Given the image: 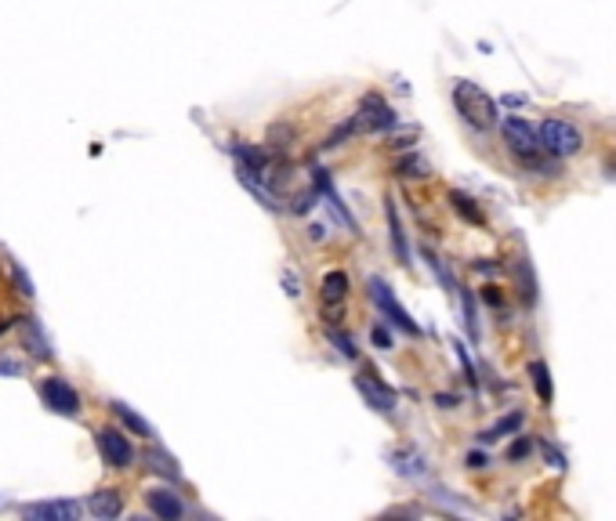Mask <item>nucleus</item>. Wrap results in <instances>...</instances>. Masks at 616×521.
<instances>
[{
    "label": "nucleus",
    "mask_w": 616,
    "mask_h": 521,
    "mask_svg": "<svg viewBox=\"0 0 616 521\" xmlns=\"http://www.w3.org/2000/svg\"><path fill=\"white\" fill-rule=\"evenodd\" d=\"M453 105H457V112L465 116L472 127H479V131L497 127V116H500L497 102L479 84H472V80H457V84H453Z\"/></svg>",
    "instance_id": "1"
},
{
    "label": "nucleus",
    "mask_w": 616,
    "mask_h": 521,
    "mask_svg": "<svg viewBox=\"0 0 616 521\" xmlns=\"http://www.w3.org/2000/svg\"><path fill=\"white\" fill-rule=\"evenodd\" d=\"M500 131H504V138H508L512 152L522 159V164H529V167H536V171H548L544 156H541V152H548V149H544V142H541V131H533L522 116H508V119H500Z\"/></svg>",
    "instance_id": "2"
},
{
    "label": "nucleus",
    "mask_w": 616,
    "mask_h": 521,
    "mask_svg": "<svg viewBox=\"0 0 616 521\" xmlns=\"http://www.w3.org/2000/svg\"><path fill=\"white\" fill-rule=\"evenodd\" d=\"M352 131L359 134H373V131H392L396 127V112L389 109V102H384L381 95H366L352 116Z\"/></svg>",
    "instance_id": "3"
},
{
    "label": "nucleus",
    "mask_w": 616,
    "mask_h": 521,
    "mask_svg": "<svg viewBox=\"0 0 616 521\" xmlns=\"http://www.w3.org/2000/svg\"><path fill=\"white\" fill-rule=\"evenodd\" d=\"M541 142H544V149L551 156H573L576 149L584 145L581 131H576L569 119H558V116H551V119H544V124H541Z\"/></svg>",
    "instance_id": "4"
},
{
    "label": "nucleus",
    "mask_w": 616,
    "mask_h": 521,
    "mask_svg": "<svg viewBox=\"0 0 616 521\" xmlns=\"http://www.w3.org/2000/svg\"><path fill=\"white\" fill-rule=\"evenodd\" d=\"M370 297H373V304H377V308H381L384 315H389V318H392V323H396L399 330H406V333H417V323H413V318H410V315H406V311L399 308V301L392 297V287L384 283V279H377V275L370 279Z\"/></svg>",
    "instance_id": "5"
},
{
    "label": "nucleus",
    "mask_w": 616,
    "mask_h": 521,
    "mask_svg": "<svg viewBox=\"0 0 616 521\" xmlns=\"http://www.w3.org/2000/svg\"><path fill=\"white\" fill-rule=\"evenodd\" d=\"M356 387L363 391V398L370 402V410H377V413H392V410H396V391L384 387L370 370H363V373L356 377Z\"/></svg>",
    "instance_id": "6"
},
{
    "label": "nucleus",
    "mask_w": 616,
    "mask_h": 521,
    "mask_svg": "<svg viewBox=\"0 0 616 521\" xmlns=\"http://www.w3.org/2000/svg\"><path fill=\"white\" fill-rule=\"evenodd\" d=\"M44 402H48L55 413H62V417L81 413V395H76L62 377H51V380L44 384Z\"/></svg>",
    "instance_id": "7"
},
{
    "label": "nucleus",
    "mask_w": 616,
    "mask_h": 521,
    "mask_svg": "<svg viewBox=\"0 0 616 521\" xmlns=\"http://www.w3.org/2000/svg\"><path fill=\"white\" fill-rule=\"evenodd\" d=\"M98 453H102L105 464H112V467H127V464H131V442H127L120 431H112V427H102V431H98Z\"/></svg>",
    "instance_id": "8"
},
{
    "label": "nucleus",
    "mask_w": 616,
    "mask_h": 521,
    "mask_svg": "<svg viewBox=\"0 0 616 521\" xmlns=\"http://www.w3.org/2000/svg\"><path fill=\"white\" fill-rule=\"evenodd\" d=\"M145 500H149V510L157 514V517L174 521V517H181V514H185L181 500H178L174 493H167V489H152V493H145Z\"/></svg>",
    "instance_id": "9"
},
{
    "label": "nucleus",
    "mask_w": 616,
    "mask_h": 521,
    "mask_svg": "<svg viewBox=\"0 0 616 521\" xmlns=\"http://www.w3.org/2000/svg\"><path fill=\"white\" fill-rule=\"evenodd\" d=\"M29 517H55V521H73L76 514H81V503L73 500H51V503H33L26 507Z\"/></svg>",
    "instance_id": "10"
},
{
    "label": "nucleus",
    "mask_w": 616,
    "mask_h": 521,
    "mask_svg": "<svg viewBox=\"0 0 616 521\" xmlns=\"http://www.w3.org/2000/svg\"><path fill=\"white\" fill-rule=\"evenodd\" d=\"M344 294H349V275H344V272H330L323 279V301L327 304H341Z\"/></svg>",
    "instance_id": "11"
},
{
    "label": "nucleus",
    "mask_w": 616,
    "mask_h": 521,
    "mask_svg": "<svg viewBox=\"0 0 616 521\" xmlns=\"http://www.w3.org/2000/svg\"><path fill=\"white\" fill-rule=\"evenodd\" d=\"M91 514H95V517H117V514H120V496L109 493V489H105V493H95V496H91Z\"/></svg>",
    "instance_id": "12"
},
{
    "label": "nucleus",
    "mask_w": 616,
    "mask_h": 521,
    "mask_svg": "<svg viewBox=\"0 0 616 521\" xmlns=\"http://www.w3.org/2000/svg\"><path fill=\"white\" fill-rule=\"evenodd\" d=\"M529 377H533L536 395H541V402H551V380H548V366H544V363H529Z\"/></svg>",
    "instance_id": "13"
},
{
    "label": "nucleus",
    "mask_w": 616,
    "mask_h": 521,
    "mask_svg": "<svg viewBox=\"0 0 616 521\" xmlns=\"http://www.w3.org/2000/svg\"><path fill=\"white\" fill-rule=\"evenodd\" d=\"M112 410H117V417H120V420H124V424H127L135 434H142V438H149V434H152V427H149V424H145L138 413H131L124 402H112Z\"/></svg>",
    "instance_id": "14"
},
{
    "label": "nucleus",
    "mask_w": 616,
    "mask_h": 521,
    "mask_svg": "<svg viewBox=\"0 0 616 521\" xmlns=\"http://www.w3.org/2000/svg\"><path fill=\"white\" fill-rule=\"evenodd\" d=\"M389 225H392V243H396V254L406 261L410 254H406V239H403V225H399V214H396V207L389 203Z\"/></svg>",
    "instance_id": "15"
},
{
    "label": "nucleus",
    "mask_w": 616,
    "mask_h": 521,
    "mask_svg": "<svg viewBox=\"0 0 616 521\" xmlns=\"http://www.w3.org/2000/svg\"><path fill=\"white\" fill-rule=\"evenodd\" d=\"M450 199H453V207H457L460 214H465V218H472L475 225H482V214H479V207L472 203L468 195H460V192H450Z\"/></svg>",
    "instance_id": "16"
},
{
    "label": "nucleus",
    "mask_w": 616,
    "mask_h": 521,
    "mask_svg": "<svg viewBox=\"0 0 616 521\" xmlns=\"http://www.w3.org/2000/svg\"><path fill=\"white\" fill-rule=\"evenodd\" d=\"M519 424H522V417H519V413H512V417H504L500 424H493V427H489L482 438H486V442H493V438H500L504 431H519Z\"/></svg>",
    "instance_id": "17"
},
{
    "label": "nucleus",
    "mask_w": 616,
    "mask_h": 521,
    "mask_svg": "<svg viewBox=\"0 0 616 521\" xmlns=\"http://www.w3.org/2000/svg\"><path fill=\"white\" fill-rule=\"evenodd\" d=\"M149 464H152V471H160V474H167V478H178V467L171 464L167 453H149Z\"/></svg>",
    "instance_id": "18"
},
{
    "label": "nucleus",
    "mask_w": 616,
    "mask_h": 521,
    "mask_svg": "<svg viewBox=\"0 0 616 521\" xmlns=\"http://www.w3.org/2000/svg\"><path fill=\"white\" fill-rule=\"evenodd\" d=\"M330 341L341 348V355H344V358H356V341H349V337L337 333V330H330Z\"/></svg>",
    "instance_id": "19"
},
{
    "label": "nucleus",
    "mask_w": 616,
    "mask_h": 521,
    "mask_svg": "<svg viewBox=\"0 0 616 521\" xmlns=\"http://www.w3.org/2000/svg\"><path fill=\"white\" fill-rule=\"evenodd\" d=\"M283 283H287V294H290V297H297V294H301V283H297V275L283 272Z\"/></svg>",
    "instance_id": "20"
},
{
    "label": "nucleus",
    "mask_w": 616,
    "mask_h": 521,
    "mask_svg": "<svg viewBox=\"0 0 616 521\" xmlns=\"http://www.w3.org/2000/svg\"><path fill=\"white\" fill-rule=\"evenodd\" d=\"M373 344H377V348H392V337L377 326V330H373Z\"/></svg>",
    "instance_id": "21"
},
{
    "label": "nucleus",
    "mask_w": 616,
    "mask_h": 521,
    "mask_svg": "<svg viewBox=\"0 0 616 521\" xmlns=\"http://www.w3.org/2000/svg\"><path fill=\"white\" fill-rule=\"evenodd\" d=\"M15 283L22 287V294H26V297H33V287H29V279H26V275H22L19 268H15Z\"/></svg>",
    "instance_id": "22"
},
{
    "label": "nucleus",
    "mask_w": 616,
    "mask_h": 521,
    "mask_svg": "<svg viewBox=\"0 0 616 521\" xmlns=\"http://www.w3.org/2000/svg\"><path fill=\"white\" fill-rule=\"evenodd\" d=\"M0 373H19V366L15 363H0Z\"/></svg>",
    "instance_id": "23"
}]
</instances>
